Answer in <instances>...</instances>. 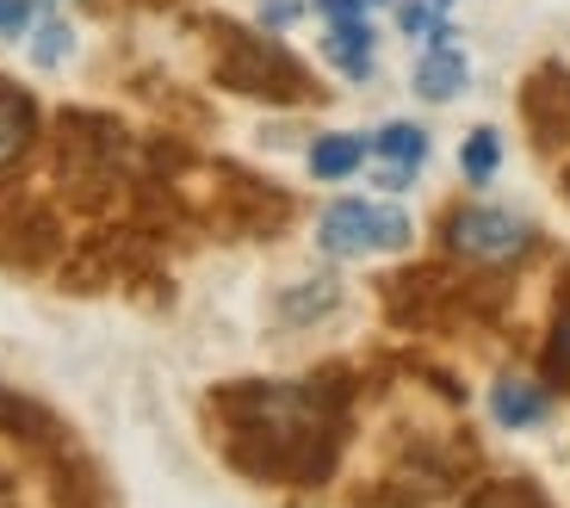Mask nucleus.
<instances>
[{
	"label": "nucleus",
	"instance_id": "obj_1",
	"mask_svg": "<svg viewBox=\"0 0 570 508\" xmlns=\"http://www.w3.org/2000/svg\"><path fill=\"white\" fill-rule=\"evenodd\" d=\"M410 242V217L366 198H335L323 212V248L328 254H385Z\"/></svg>",
	"mask_w": 570,
	"mask_h": 508
},
{
	"label": "nucleus",
	"instance_id": "obj_2",
	"mask_svg": "<svg viewBox=\"0 0 570 508\" xmlns=\"http://www.w3.org/2000/svg\"><path fill=\"white\" fill-rule=\"evenodd\" d=\"M446 242H453L459 254H471V261H514V254L533 242V229L514 212H497V205H465V212H453V224H446Z\"/></svg>",
	"mask_w": 570,
	"mask_h": 508
},
{
	"label": "nucleus",
	"instance_id": "obj_3",
	"mask_svg": "<svg viewBox=\"0 0 570 508\" xmlns=\"http://www.w3.org/2000/svg\"><path fill=\"white\" fill-rule=\"evenodd\" d=\"M224 75H229V87H248V94H298V81H304L292 69V57L261 38H236V57L224 62Z\"/></svg>",
	"mask_w": 570,
	"mask_h": 508
},
{
	"label": "nucleus",
	"instance_id": "obj_4",
	"mask_svg": "<svg viewBox=\"0 0 570 508\" xmlns=\"http://www.w3.org/2000/svg\"><path fill=\"white\" fill-rule=\"evenodd\" d=\"M471 62L465 50H453V43H428V57L415 62V94L422 99H453L459 87H465Z\"/></svg>",
	"mask_w": 570,
	"mask_h": 508
},
{
	"label": "nucleus",
	"instance_id": "obj_5",
	"mask_svg": "<svg viewBox=\"0 0 570 508\" xmlns=\"http://www.w3.org/2000/svg\"><path fill=\"white\" fill-rule=\"evenodd\" d=\"M490 410H497L502 428H533L546 416V391H540V384H528V379H497Z\"/></svg>",
	"mask_w": 570,
	"mask_h": 508
},
{
	"label": "nucleus",
	"instance_id": "obj_6",
	"mask_svg": "<svg viewBox=\"0 0 570 508\" xmlns=\"http://www.w3.org/2000/svg\"><path fill=\"white\" fill-rule=\"evenodd\" d=\"M31 130H38V113H31V99L13 94V87H0V168H13L26 156Z\"/></svg>",
	"mask_w": 570,
	"mask_h": 508
},
{
	"label": "nucleus",
	"instance_id": "obj_7",
	"mask_svg": "<svg viewBox=\"0 0 570 508\" xmlns=\"http://www.w3.org/2000/svg\"><path fill=\"white\" fill-rule=\"evenodd\" d=\"M323 50H328V62L347 69L354 81H366V75H372V26H366V19H342V26L328 31Z\"/></svg>",
	"mask_w": 570,
	"mask_h": 508
},
{
	"label": "nucleus",
	"instance_id": "obj_8",
	"mask_svg": "<svg viewBox=\"0 0 570 508\" xmlns=\"http://www.w3.org/2000/svg\"><path fill=\"white\" fill-rule=\"evenodd\" d=\"M360 162H366V143H360V137H323L311 149V174H316V180H347Z\"/></svg>",
	"mask_w": 570,
	"mask_h": 508
},
{
	"label": "nucleus",
	"instance_id": "obj_9",
	"mask_svg": "<svg viewBox=\"0 0 570 508\" xmlns=\"http://www.w3.org/2000/svg\"><path fill=\"white\" fill-rule=\"evenodd\" d=\"M379 156L397 162V168H422V162H428V137L415 125H385V130H379Z\"/></svg>",
	"mask_w": 570,
	"mask_h": 508
},
{
	"label": "nucleus",
	"instance_id": "obj_10",
	"mask_svg": "<svg viewBox=\"0 0 570 508\" xmlns=\"http://www.w3.org/2000/svg\"><path fill=\"white\" fill-rule=\"evenodd\" d=\"M459 162H465V180H490V174H497V162H502L497 130H471L465 149H459Z\"/></svg>",
	"mask_w": 570,
	"mask_h": 508
},
{
	"label": "nucleus",
	"instance_id": "obj_11",
	"mask_svg": "<svg viewBox=\"0 0 570 508\" xmlns=\"http://www.w3.org/2000/svg\"><path fill=\"white\" fill-rule=\"evenodd\" d=\"M62 57H69V26H62V19H43L38 38H31V62L50 69V62H62Z\"/></svg>",
	"mask_w": 570,
	"mask_h": 508
},
{
	"label": "nucleus",
	"instance_id": "obj_12",
	"mask_svg": "<svg viewBox=\"0 0 570 508\" xmlns=\"http://www.w3.org/2000/svg\"><path fill=\"white\" fill-rule=\"evenodd\" d=\"M31 26V7L26 0H0V38H19Z\"/></svg>",
	"mask_w": 570,
	"mask_h": 508
},
{
	"label": "nucleus",
	"instance_id": "obj_13",
	"mask_svg": "<svg viewBox=\"0 0 570 508\" xmlns=\"http://www.w3.org/2000/svg\"><path fill=\"white\" fill-rule=\"evenodd\" d=\"M552 360H558V372H570V304H564V316H558V335H552Z\"/></svg>",
	"mask_w": 570,
	"mask_h": 508
}]
</instances>
